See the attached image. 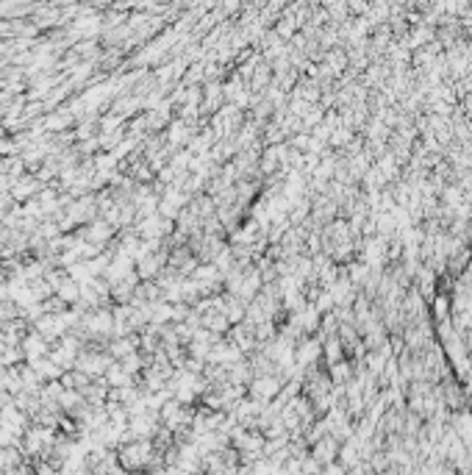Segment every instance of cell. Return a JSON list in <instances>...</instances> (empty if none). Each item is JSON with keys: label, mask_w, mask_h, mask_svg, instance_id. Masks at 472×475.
Masks as SVG:
<instances>
[{"label": "cell", "mask_w": 472, "mask_h": 475, "mask_svg": "<svg viewBox=\"0 0 472 475\" xmlns=\"http://www.w3.org/2000/svg\"><path fill=\"white\" fill-rule=\"evenodd\" d=\"M50 342L42 336V333H36L34 328L23 336V342H20V351H23V356H25V364H31V362H39V359H47L50 356Z\"/></svg>", "instance_id": "4"}, {"label": "cell", "mask_w": 472, "mask_h": 475, "mask_svg": "<svg viewBox=\"0 0 472 475\" xmlns=\"http://www.w3.org/2000/svg\"><path fill=\"white\" fill-rule=\"evenodd\" d=\"M192 417H194V406H181L178 400H167L159 412V423L172 434L181 428H192Z\"/></svg>", "instance_id": "1"}, {"label": "cell", "mask_w": 472, "mask_h": 475, "mask_svg": "<svg viewBox=\"0 0 472 475\" xmlns=\"http://www.w3.org/2000/svg\"><path fill=\"white\" fill-rule=\"evenodd\" d=\"M281 386H284V381L278 375H258V378L250 381L247 397L250 400H258V403H273L281 395Z\"/></svg>", "instance_id": "2"}, {"label": "cell", "mask_w": 472, "mask_h": 475, "mask_svg": "<svg viewBox=\"0 0 472 475\" xmlns=\"http://www.w3.org/2000/svg\"><path fill=\"white\" fill-rule=\"evenodd\" d=\"M159 415L156 412H148V415H139V417H131L128 420V437L131 442L133 439H153L156 428H159Z\"/></svg>", "instance_id": "5"}, {"label": "cell", "mask_w": 472, "mask_h": 475, "mask_svg": "<svg viewBox=\"0 0 472 475\" xmlns=\"http://www.w3.org/2000/svg\"><path fill=\"white\" fill-rule=\"evenodd\" d=\"M0 450H3V442H0Z\"/></svg>", "instance_id": "16"}, {"label": "cell", "mask_w": 472, "mask_h": 475, "mask_svg": "<svg viewBox=\"0 0 472 475\" xmlns=\"http://www.w3.org/2000/svg\"><path fill=\"white\" fill-rule=\"evenodd\" d=\"M114 475H131V472H125L122 467H117V470H114Z\"/></svg>", "instance_id": "14"}, {"label": "cell", "mask_w": 472, "mask_h": 475, "mask_svg": "<svg viewBox=\"0 0 472 475\" xmlns=\"http://www.w3.org/2000/svg\"><path fill=\"white\" fill-rule=\"evenodd\" d=\"M103 381L109 384V389H122V386H133V384H137V378L128 375V373L122 370V364H120V362H111V367L106 370Z\"/></svg>", "instance_id": "9"}, {"label": "cell", "mask_w": 472, "mask_h": 475, "mask_svg": "<svg viewBox=\"0 0 472 475\" xmlns=\"http://www.w3.org/2000/svg\"><path fill=\"white\" fill-rule=\"evenodd\" d=\"M50 362H53V364H58L64 373H70V370H76L78 356H76V353H70V351H64L61 345H53V348H50Z\"/></svg>", "instance_id": "12"}, {"label": "cell", "mask_w": 472, "mask_h": 475, "mask_svg": "<svg viewBox=\"0 0 472 475\" xmlns=\"http://www.w3.org/2000/svg\"><path fill=\"white\" fill-rule=\"evenodd\" d=\"M23 464H25V456H23L20 445H9V448L0 450V470H3V472H14Z\"/></svg>", "instance_id": "10"}, {"label": "cell", "mask_w": 472, "mask_h": 475, "mask_svg": "<svg viewBox=\"0 0 472 475\" xmlns=\"http://www.w3.org/2000/svg\"><path fill=\"white\" fill-rule=\"evenodd\" d=\"M242 359H245V353L231 342L228 336H223L220 342L209 351L206 364H214V367H231V364H236V362H242Z\"/></svg>", "instance_id": "3"}, {"label": "cell", "mask_w": 472, "mask_h": 475, "mask_svg": "<svg viewBox=\"0 0 472 475\" xmlns=\"http://www.w3.org/2000/svg\"><path fill=\"white\" fill-rule=\"evenodd\" d=\"M194 475H206V472H194Z\"/></svg>", "instance_id": "15"}, {"label": "cell", "mask_w": 472, "mask_h": 475, "mask_svg": "<svg viewBox=\"0 0 472 475\" xmlns=\"http://www.w3.org/2000/svg\"><path fill=\"white\" fill-rule=\"evenodd\" d=\"M73 120H76V117L67 111V106H64V109H58V111L53 109L50 114H45L42 122H39V128H42L45 133H67V128L73 125Z\"/></svg>", "instance_id": "7"}, {"label": "cell", "mask_w": 472, "mask_h": 475, "mask_svg": "<svg viewBox=\"0 0 472 475\" xmlns=\"http://www.w3.org/2000/svg\"><path fill=\"white\" fill-rule=\"evenodd\" d=\"M31 367H34V373L42 378V384H47V381H61V375H64V370H61L58 364H53L50 356H47V359H39V362H31Z\"/></svg>", "instance_id": "11"}, {"label": "cell", "mask_w": 472, "mask_h": 475, "mask_svg": "<svg viewBox=\"0 0 472 475\" xmlns=\"http://www.w3.org/2000/svg\"><path fill=\"white\" fill-rule=\"evenodd\" d=\"M39 189H42V181L39 178H34V175H23V178H17L14 184H12V200H34L36 195H39Z\"/></svg>", "instance_id": "8"}, {"label": "cell", "mask_w": 472, "mask_h": 475, "mask_svg": "<svg viewBox=\"0 0 472 475\" xmlns=\"http://www.w3.org/2000/svg\"><path fill=\"white\" fill-rule=\"evenodd\" d=\"M300 23L297 20H292L289 14L286 17H278V25H276V34L281 36V39H289V36H295V28H297Z\"/></svg>", "instance_id": "13"}, {"label": "cell", "mask_w": 472, "mask_h": 475, "mask_svg": "<svg viewBox=\"0 0 472 475\" xmlns=\"http://www.w3.org/2000/svg\"><path fill=\"white\" fill-rule=\"evenodd\" d=\"M339 448H342V445H336L333 437H325V439H319L317 445H311L308 456H311L319 467H328V464H336V459H339Z\"/></svg>", "instance_id": "6"}]
</instances>
